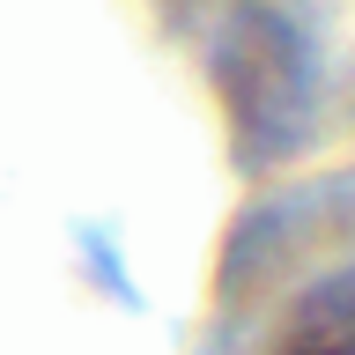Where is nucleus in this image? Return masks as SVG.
<instances>
[{
    "label": "nucleus",
    "instance_id": "nucleus-1",
    "mask_svg": "<svg viewBox=\"0 0 355 355\" xmlns=\"http://www.w3.org/2000/svg\"><path fill=\"white\" fill-rule=\"evenodd\" d=\"M266 355H355V266L304 288V304L282 318Z\"/></svg>",
    "mask_w": 355,
    "mask_h": 355
}]
</instances>
